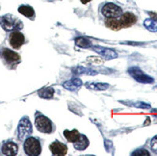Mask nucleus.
<instances>
[{
  "instance_id": "nucleus-5",
  "label": "nucleus",
  "mask_w": 157,
  "mask_h": 156,
  "mask_svg": "<svg viewBox=\"0 0 157 156\" xmlns=\"http://www.w3.org/2000/svg\"><path fill=\"white\" fill-rule=\"evenodd\" d=\"M102 16L106 18H112V17H119L121 16L122 10L120 6L116 5L114 3H106L101 7L100 10Z\"/></svg>"
},
{
  "instance_id": "nucleus-25",
  "label": "nucleus",
  "mask_w": 157,
  "mask_h": 156,
  "mask_svg": "<svg viewBox=\"0 0 157 156\" xmlns=\"http://www.w3.org/2000/svg\"><path fill=\"white\" fill-rule=\"evenodd\" d=\"M80 1L83 3V4H87V3L90 2V1H92V0H80Z\"/></svg>"
},
{
  "instance_id": "nucleus-22",
  "label": "nucleus",
  "mask_w": 157,
  "mask_h": 156,
  "mask_svg": "<svg viewBox=\"0 0 157 156\" xmlns=\"http://www.w3.org/2000/svg\"><path fill=\"white\" fill-rule=\"evenodd\" d=\"M151 150L157 154V136L153 137L151 139Z\"/></svg>"
},
{
  "instance_id": "nucleus-12",
  "label": "nucleus",
  "mask_w": 157,
  "mask_h": 156,
  "mask_svg": "<svg viewBox=\"0 0 157 156\" xmlns=\"http://www.w3.org/2000/svg\"><path fill=\"white\" fill-rule=\"evenodd\" d=\"M82 86V81L79 78H73L70 81H67L63 84V87L65 89H67L70 91H77L79 88Z\"/></svg>"
},
{
  "instance_id": "nucleus-16",
  "label": "nucleus",
  "mask_w": 157,
  "mask_h": 156,
  "mask_svg": "<svg viewBox=\"0 0 157 156\" xmlns=\"http://www.w3.org/2000/svg\"><path fill=\"white\" fill-rule=\"evenodd\" d=\"M105 25L112 30L118 31L121 29V25L119 20V17H112V18H107L105 20Z\"/></svg>"
},
{
  "instance_id": "nucleus-20",
  "label": "nucleus",
  "mask_w": 157,
  "mask_h": 156,
  "mask_svg": "<svg viewBox=\"0 0 157 156\" xmlns=\"http://www.w3.org/2000/svg\"><path fill=\"white\" fill-rule=\"evenodd\" d=\"M88 88H91L93 90H98V91H103L108 87L106 84H101V83H91V84H87Z\"/></svg>"
},
{
  "instance_id": "nucleus-9",
  "label": "nucleus",
  "mask_w": 157,
  "mask_h": 156,
  "mask_svg": "<svg viewBox=\"0 0 157 156\" xmlns=\"http://www.w3.org/2000/svg\"><path fill=\"white\" fill-rule=\"evenodd\" d=\"M49 150L53 155L64 156L67 153V146L59 141H55V142H53L52 144H50Z\"/></svg>"
},
{
  "instance_id": "nucleus-3",
  "label": "nucleus",
  "mask_w": 157,
  "mask_h": 156,
  "mask_svg": "<svg viewBox=\"0 0 157 156\" xmlns=\"http://www.w3.org/2000/svg\"><path fill=\"white\" fill-rule=\"evenodd\" d=\"M35 125L37 127V129L42 133L50 134L54 130V126H53L52 121L42 114H38L36 116Z\"/></svg>"
},
{
  "instance_id": "nucleus-21",
  "label": "nucleus",
  "mask_w": 157,
  "mask_h": 156,
  "mask_svg": "<svg viewBox=\"0 0 157 156\" xmlns=\"http://www.w3.org/2000/svg\"><path fill=\"white\" fill-rule=\"evenodd\" d=\"M75 42H76V44L81 47H90L91 45V43L84 38H78L75 40Z\"/></svg>"
},
{
  "instance_id": "nucleus-10",
  "label": "nucleus",
  "mask_w": 157,
  "mask_h": 156,
  "mask_svg": "<svg viewBox=\"0 0 157 156\" xmlns=\"http://www.w3.org/2000/svg\"><path fill=\"white\" fill-rule=\"evenodd\" d=\"M2 56L5 59V61L9 64H15L19 62L20 56L15 51H12L8 48H4L2 50Z\"/></svg>"
},
{
  "instance_id": "nucleus-4",
  "label": "nucleus",
  "mask_w": 157,
  "mask_h": 156,
  "mask_svg": "<svg viewBox=\"0 0 157 156\" xmlns=\"http://www.w3.org/2000/svg\"><path fill=\"white\" fill-rule=\"evenodd\" d=\"M32 134V124L28 117H23L20 120L17 126V136L18 140L23 141L26 138L30 137Z\"/></svg>"
},
{
  "instance_id": "nucleus-13",
  "label": "nucleus",
  "mask_w": 157,
  "mask_h": 156,
  "mask_svg": "<svg viewBox=\"0 0 157 156\" xmlns=\"http://www.w3.org/2000/svg\"><path fill=\"white\" fill-rule=\"evenodd\" d=\"M64 136L65 138L67 139V142H70V143H75L77 142L81 136V134L79 133L78 130L76 129H73V130H65L64 131Z\"/></svg>"
},
{
  "instance_id": "nucleus-24",
  "label": "nucleus",
  "mask_w": 157,
  "mask_h": 156,
  "mask_svg": "<svg viewBox=\"0 0 157 156\" xmlns=\"http://www.w3.org/2000/svg\"><path fill=\"white\" fill-rule=\"evenodd\" d=\"M88 61H89V62H91V63H94V64H101L102 63V61L99 58H97V57H89Z\"/></svg>"
},
{
  "instance_id": "nucleus-8",
  "label": "nucleus",
  "mask_w": 157,
  "mask_h": 156,
  "mask_svg": "<svg viewBox=\"0 0 157 156\" xmlns=\"http://www.w3.org/2000/svg\"><path fill=\"white\" fill-rule=\"evenodd\" d=\"M119 20L121 22V28H128L137 22V17L133 13L126 12L124 13H121V16L119 17Z\"/></svg>"
},
{
  "instance_id": "nucleus-19",
  "label": "nucleus",
  "mask_w": 157,
  "mask_h": 156,
  "mask_svg": "<svg viewBox=\"0 0 157 156\" xmlns=\"http://www.w3.org/2000/svg\"><path fill=\"white\" fill-rule=\"evenodd\" d=\"M38 94H39V97H42V98H45V99L52 98L53 96H54V89L51 87L44 88V89L40 90Z\"/></svg>"
},
{
  "instance_id": "nucleus-17",
  "label": "nucleus",
  "mask_w": 157,
  "mask_h": 156,
  "mask_svg": "<svg viewBox=\"0 0 157 156\" xmlns=\"http://www.w3.org/2000/svg\"><path fill=\"white\" fill-rule=\"evenodd\" d=\"M18 12L24 17L29 18H34V17H35V11L29 5H21L18 8Z\"/></svg>"
},
{
  "instance_id": "nucleus-11",
  "label": "nucleus",
  "mask_w": 157,
  "mask_h": 156,
  "mask_svg": "<svg viewBox=\"0 0 157 156\" xmlns=\"http://www.w3.org/2000/svg\"><path fill=\"white\" fill-rule=\"evenodd\" d=\"M18 151V146L13 142H7L3 144L1 147V153L4 155H17Z\"/></svg>"
},
{
  "instance_id": "nucleus-15",
  "label": "nucleus",
  "mask_w": 157,
  "mask_h": 156,
  "mask_svg": "<svg viewBox=\"0 0 157 156\" xmlns=\"http://www.w3.org/2000/svg\"><path fill=\"white\" fill-rule=\"evenodd\" d=\"M93 48L98 52L100 55H102L104 58L110 60V59H113V58H116L117 57V53H115L114 51L110 50V49H107V48H103V47H99V46H94Z\"/></svg>"
},
{
  "instance_id": "nucleus-14",
  "label": "nucleus",
  "mask_w": 157,
  "mask_h": 156,
  "mask_svg": "<svg viewBox=\"0 0 157 156\" xmlns=\"http://www.w3.org/2000/svg\"><path fill=\"white\" fill-rule=\"evenodd\" d=\"M89 144H90V143H89L88 138L85 136V135L81 134L79 140L77 142H75V143H73V146H74L75 150L82 151V150H85L86 148L89 146Z\"/></svg>"
},
{
  "instance_id": "nucleus-1",
  "label": "nucleus",
  "mask_w": 157,
  "mask_h": 156,
  "mask_svg": "<svg viewBox=\"0 0 157 156\" xmlns=\"http://www.w3.org/2000/svg\"><path fill=\"white\" fill-rule=\"evenodd\" d=\"M0 25L5 31H16L22 29L23 23L21 20L13 15H5L0 17Z\"/></svg>"
},
{
  "instance_id": "nucleus-7",
  "label": "nucleus",
  "mask_w": 157,
  "mask_h": 156,
  "mask_svg": "<svg viewBox=\"0 0 157 156\" xmlns=\"http://www.w3.org/2000/svg\"><path fill=\"white\" fill-rule=\"evenodd\" d=\"M25 42V38L22 33H20L18 30L12 31L9 36V44L10 45L15 49L20 48Z\"/></svg>"
},
{
  "instance_id": "nucleus-6",
  "label": "nucleus",
  "mask_w": 157,
  "mask_h": 156,
  "mask_svg": "<svg viewBox=\"0 0 157 156\" xmlns=\"http://www.w3.org/2000/svg\"><path fill=\"white\" fill-rule=\"evenodd\" d=\"M128 72L130 73V75L140 83H152L153 79L147 75L146 73L143 72L139 67H132L128 70Z\"/></svg>"
},
{
  "instance_id": "nucleus-2",
  "label": "nucleus",
  "mask_w": 157,
  "mask_h": 156,
  "mask_svg": "<svg viewBox=\"0 0 157 156\" xmlns=\"http://www.w3.org/2000/svg\"><path fill=\"white\" fill-rule=\"evenodd\" d=\"M23 148L25 153L30 156H37L42 152V146H40V141L35 137L26 138L23 145Z\"/></svg>"
},
{
  "instance_id": "nucleus-23",
  "label": "nucleus",
  "mask_w": 157,
  "mask_h": 156,
  "mask_svg": "<svg viewBox=\"0 0 157 156\" xmlns=\"http://www.w3.org/2000/svg\"><path fill=\"white\" fill-rule=\"evenodd\" d=\"M132 155H149V152L144 150V148H140V150H135V152H133Z\"/></svg>"
},
{
  "instance_id": "nucleus-18",
  "label": "nucleus",
  "mask_w": 157,
  "mask_h": 156,
  "mask_svg": "<svg viewBox=\"0 0 157 156\" xmlns=\"http://www.w3.org/2000/svg\"><path fill=\"white\" fill-rule=\"evenodd\" d=\"M145 27L151 32H156L157 31V17H151L147 18L144 21Z\"/></svg>"
}]
</instances>
